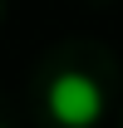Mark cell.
Segmentation results:
<instances>
[{"instance_id": "cell-1", "label": "cell", "mask_w": 123, "mask_h": 128, "mask_svg": "<svg viewBox=\"0 0 123 128\" xmlns=\"http://www.w3.org/2000/svg\"><path fill=\"white\" fill-rule=\"evenodd\" d=\"M44 104H49V118L59 128H94L104 118V89L79 69H69V74H59L49 84Z\"/></svg>"}]
</instances>
